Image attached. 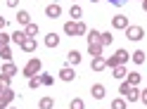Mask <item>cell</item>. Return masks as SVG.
<instances>
[{"instance_id":"23","label":"cell","mask_w":147,"mask_h":109,"mask_svg":"<svg viewBox=\"0 0 147 109\" xmlns=\"http://www.w3.org/2000/svg\"><path fill=\"white\" fill-rule=\"evenodd\" d=\"M38 109H55V100L52 97H43L38 102Z\"/></svg>"},{"instance_id":"36","label":"cell","mask_w":147,"mask_h":109,"mask_svg":"<svg viewBox=\"0 0 147 109\" xmlns=\"http://www.w3.org/2000/svg\"><path fill=\"white\" fill-rule=\"evenodd\" d=\"M128 88H131V83H128V81H123V83L119 85V93H121V95H126V93H128Z\"/></svg>"},{"instance_id":"6","label":"cell","mask_w":147,"mask_h":109,"mask_svg":"<svg viewBox=\"0 0 147 109\" xmlns=\"http://www.w3.org/2000/svg\"><path fill=\"white\" fill-rule=\"evenodd\" d=\"M59 78L67 81V83H69V81H74V78H76V71H74V67H69V64L62 67V69H59Z\"/></svg>"},{"instance_id":"33","label":"cell","mask_w":147,"mask_h":109,"mask_svg":"<svg viewBox=\"0 0 147 109\" xmlns=\"http://www.w3.org/2000/svg\"><path fill=\"white\" fill-rule=\"evenodd\" d=\"M88 33V26L83 22H76V36H86Z\"/></svg>"},{"instance_id":"42","label":"cell","mask_w":147,"mask_h":109,"mask_svg":"<svg viewBox=\"0 0 147 109\" xmlns=\"http://www.w3.org/2000/svg\"><path fill=\"white\" fill-rule=\"evenodd\" d=\"M3 93H5V88H3V85H0V95H3Z\"/></svg>"},{"instance_id":"10","label":"cell","mask_w":147,"mask_h":109,"mask_svg":"<svg viewBox=\"0 0 147 109\" xmlns=\"http://www.w3.org/2000/svg\"><path fill=\"white\" fill-rule=\"evenodd\" d=\"M90 69H93V71H97V74H100V71H105V69H107L105 57H93V62H90Z\"/></svg>"},{"instance_id":"21","label":"cell","mask_w":147,"mask_h":109,"mask_svg":"<svg viewBox=\"0 0 147 109\" xmlns=\"http://www.w3.org/2000/svg\"><path fill=\"white\" fill-rule=\"evenodd\" d=\"M69 17H74V19H81V17H83V10H81V5H78V3H74V5H71Z\"/></svg>"},{"instance_id":"22","label":"cell","mask_w":147,"mask_h":109,"mask_svg":"<svg viewBox=\"0 0 147 109\" xmlns=\"http://www.w3.org/2000/svg\"><path fill=\"white\" fill-rule=\"evenodd\" d=\"M131 59L135 62V64H145V59H147V57H145V52H142V50H135V52H131Z\"/></svg>"},{"instance_id":"12","label":"cell","mask_w":147,"mask_h":109,"mask_svg":"<svg viewBox=\"0 0 147 109\" xmlns=\"http://www.w3.org/2000/svg\"><path fill=\"white\" fill-rule=\"evenodd\" d=\"M123 97H126V102H138V100H140V90H138L135 85H131V88H128V93H126Z\"/></svg>"},{"instance_id":"41","label":"cell","mask_w":147,"mask_h":109,"mask_svg":"<svg viewBox=\"0 0 147 109\" xmlns=\"http://www.w3.org/2000/svg\"><path fill=\"white\" fill-rule=\"evenodd\" d=\"M142 12H147V0H142Z\"/></svg>"},{"instance_id":"43","label":"cell","mask_w":147,"mask_h":109,"mask_svg":"<svg viewBox=\"0 0 147 109\" xmlns=\"http://www.w3.org/2000/svg\"><path fill=\"white\" fill-rule=\"evenodd\" d=\"M90 3H100V0H90Z\"/></svg>"},{"instance_id":"30","label":"cell","mask_w":147,"mask_h":109,"mask_svg":"<svg viewBox=\"0 0 147 109\" xmlns=\"http://www.w3.org/2000/svg\"><path fill=\"white\" fill-rule=\"evenodd\" d=\"M40 85H43V83H40V74L33 76V78H29V88H31V90H38Z\"/></svg>"},{"instance_id":"29","label":"cell","mask_w":147,"mask_h":109,"mask_svg":"<svg viewBox=\"0 0 147 109\" xmlns=\"http://www.w3.org/2000/svg\"><path fill=\"white\" fill-rule=\"evenodd\" d=\"M100 43H102V45H112V43H114L112 31H105V33H102V38H100Z\"/></svg>"},{"instance_id":"1","label":"cell","mask_w":147,"mask_h":109,"mask_svg":"<svg viewBox=\"0 0 147 109\" xmlns=\"http://www.w3.org/2000/svg\"><path fill=\"white\" fill-rule=\"evenodd\" d=\"M40 69H43L40 59H38V57H31L29 62H26V67L22 69V74H24L26 78H33V76H38V74H40Z\"/></svg>"},{"instance_id":"19","label":"cell","mask_w":147,"mask_h":109,"mask_svg":"<svg viewBox=\"0 0 147 109\" xmlns=\"http://www.w3.org/2000/svg\"><path fill=\"white\" fill-rule=\"evenodd\" d=\"M24 33H26V38H36V36H38V24L31 22V24L24 29Z\"/></svg>"},{"instance_id":"24","label":"cell","mask_w":147,"mask_h":109,"mask_svg":"<svg viewBox=\"0 0 147 109\" xmlns=\"http://www.w3.org/2000/svg\"><path fill=\"white\" fill-rule=\"evenodd\" d=\"M64 33H67V36H71V38L76 36V22H74V19L64 24Z\"/></svg>"},{"instance_id":"11","label":"cell","mask_w":147,"mask_h":109,"mask_svg":"<svg viewBox=\"0 0 147 109\" xmlns=\"http://www.w3.org/2000/svg\"><path fill=\"white\" fill-rule=\"evenodd\" d=\"M36 48H38V43H36V38H26V40L22 43V50H24L26 54H33V52H36Z\"/></svg>"},{"instance_id":"4","label":"cell","mask_w":147,"mask_h":109,"mask_svg":"<svg viewBox=\"0 0 147 109\" xmlns=\"http://www.w3.org/2000/svg\"><path fill=\"white\" fill-rule=\"evenodd\" d=\"M12 100H14V90H12V88H7L5 93L0 95V109H7V107H10V102H12Z\"/></svg>"},{"instance_id":"34","label":"cell","mask_w":147,"mask_h":109,"mask_svg":"<svg viewBox=\"0 0 147 109\" xmlns=\"http://www.w3.org/2000/svg\"><path fill=\"white\" fill-rule=\"evenodd\" d=\"M52 81H55V78H52L50 74H40V83H43V85H52Z\"/></svg>"},{"instance_id":"31","label":"cell","mask_w":147,"mask_h":109,"mask_svg":"<svg viewBox=\"0 0 147 109\" xmlns=\"http://www.w3.org/2000/svg\"><path fill=\"white\" fill-rule=\"evenodd\" d=\"M116 57L121 59V64H126V62L131 59V52H128V50H116Z\"/></svg>"},{"instance_id":"14","label":"cell","mask_w":147,"mask_h":109,"mask_svg":"<svg viewBox=\"0 0 147 109\" xmlns=\"http://www.w3.org/2000/svg\"><path fill=\"white\" fill-rule=\"evenodd\" d=\"M17 22H19L22 26H29L31 24V14L26 12V10H19V12H17Z\"/></svg>"},{"instance_id":"15","label":"cell","mask_w":147,"mask_h":109,"mask_svg":"<svg viewBox=\"0 0 147 109\" xmlns=\"http://www.w3.org/2000/svg\"><path fill=\"white\" fill-rule=\"evenodd\" d=\"M90 95H93L95 100H102V97H105V85H102V83H95L93 88H90Z\"/></svg>"},{"instance_id":"8","label":"cell","mask_w":147,"mask_h":109,"mask_svg":"<svg viewBox=\"0 0 147 109\" xmlns=\"http://www.w3.org/2000/svg\"><path fill=\"white\" fill-rule=\"evenodd\" d=\"M102 50H105L102 43H88V54L90 57H102Z\"/></svg>"},{"instance_id":"32","label":"cell","mask_w":147,"mask_h":109,"mask_svg":"<svg viewBox=\"0 0 147 109\" xmlns=\"http://www.w3.org/2000/svg\"><path fill=\"white\" fill-rule=\"evenodd\" d=\"M10 43H12V33H3L0 31V45L5 48V45H10Z\"/></svg>"},{"instance_id":"13","label":"cell","mask_w":147,"mask_h":109,"mask_svg":"<svg viewBox=\"0 0 147 109\" xmlns=\"http://www.w3.org/2000/svg\"><path fill=\"white\" fill-rule=\"evenodd\" d=\"M112 76H114V78H119V81H123V78L128 76L126 64H119V67H114V69H112Z\"/></svg>"},{"instance_id":"45","label":"cell","mask_w":147,"mask_h":109,"mask_svg":"<svg viewBox=\"0 0 147 109\" xmlns=\"http://www.w3.org/2000/svg\"><path fill=\"white\" fill-rule=\"evenodd\" d=\"M71 3H78V0H71Z\"/></svg>"},{"instance_id":"5","label":"cell","mask_w":147,"mask_h":109,"mask_svg":"<svg viewBox=\"0 0 147 109\" xmlns=\"http://www.w3.org/2000/svg\"><path fill=\"white\" fill-rule=\"evenodd\" d=\"M0 74H5V76L14 78L17 74H19V69H17V64H14V62H5V64H3V69H0Z\"/></svg>"},{"instance_id":"35","label":"cell","mask_w":147,"mask_h":109,"mask_svg":"<svg viewBox=\"0 0 147 109\" xmlns=\"http://www.w3.org/2000/svg\"><path fill=\"white\" fill-rule=\"evenodd\" d=\"M10 81H12L10 76H5V74H0V85H3L5 90H7V88H10Z\"/></svg>"},{"instance_id":"18","label":"cell","mask_w":147,"mask_h":109,"mask_svg":"<svg viewBox=\"0 0 147 109\" xmlns=\"http://www.w3.org/2000/svg\"><path fill=\"white\" fill-rule=\"evenodd\" d=\"M86 38H88V43H100V38H102V33H100L97 29H90V31L86 33Z\"/></svg>"},{"instance_id":"9","label":"cell","mask_w":147,"mask_h":109,"mask_svg":"<svg viewBox=\"0 0 147 109\" xmlns=\"http://www.w3.org/2000/svg\"><path fill=\"white\" fill-rule=\"evenodd\" d=\"M62 14V7L55 3V5H48L45 7V17H48V19H57V17Z\"/></svg>"},{"instance_id":"38","label":"cell","mask_w":147,"mask_h":109,"mask_svg":"<svg viewBox=\"0 0 147 109\" xmlns=\"http://www.w3.org/2000/svg\"><path fill=\"white\" fill-rule=\"evenodd\" d=\"M17 5H19V0H7V7H12V10H14Z\"/></svg>"},{"instance_id":"25","label":"cell","mask_w":147,"mask_h":109,"mask_svg":"<svg viewBox=\"0 0 147 109\" xmlns=\"http://www.w3.org/2000/svg\"><path fill=\"white\" fill-rule=\"evenodd\" d=\"M24 40H26V33H24V31H14V33H12V43H14V45H22Z\"/></svg>"},{"instance_id":"39","label":"cell","mask_w":147,"mask_h":109,"mask_svg":"<svg viewBox=\"0 0 147 109\" xmlns=\"http://www.w3.org/2000/svg\"><path fill=\"white\" fill-rule=\"evenodd\" d=\"M109 3H112V5H116V7H121V5L126 3V0H109Z\"/></svg>"},{"instance_id":"47","label":"cell","mask_w":147,"mask_h":109,"mask_svg":"<svg viewBox=\"0 0 147 109\" xmlns=\"http://www.w3.org/2000/svg\"><path fill=\"white\" fill-rule=\"evenodd\" d=\"M140 3H142V0H140Z\"/></svg>"},{"instance_id":"2","label":"cell","mask_w":147,"mask_h":109,"mask_svg":"<svg viewBox=\"0 0 147 109\" xmlns=\"http://www.w3.org/2000/svg\"><path fill=\"white\" fill-rule=\"evenodd\" d=\"M142 36H145V29H142V26H128V29H126V38L133 40V43L142 40Z\"/></svg>"},{"instance_id":"44","label":"cell","mask_w":147,"mask_h":109,"mask_svg":"<svg viewBox=\"0 0 147 109\" xmlns=\"http://www.w3.org/2000/svg\"><path fill=\"white\" fill-rule=\"evenodd\" d=\"M7 109H17V107H7Z\"/></svg>"},{"instance_id":"26","label":"cell","mask_w":147,"mask_h":109,"mask_svg":"<svg viewBox=\"0 0 147 109\" xmlns=\"http://www.w3.org/2000/svg\"><path fill=\"white\" fill-rule=\"evenodd\" d=\"M69 109H86V102L81 97H74L71 102H69Z\"/></svg>"},{"instance_id":"17","label":"cell","mask_w":147,"mask_h":109,"mask_svg":"<svg viewBox=\"0 0 147 109\" xmlns=\"http://www.w3.org/2000/svg\"><path fill=\"white\" fill-rule=\"evenodd\" d=\"M126 81H128L131 85H135V88H138V85H140V81H142V76L138 74V71H131V74L126 76Z\"/></svg>"},{"instance_id":"3","label":"cell","mask_w":147,"mask_h":109,"mask_svg":"<svg viewBox=\"0 0 147 109\" xmlns=\"http://www.w3.org/2000/svg\"><path fill=\"white\" fill-rule=\"evenodd\" d=\"M112 26H114V29H119V31H126L131 24H128V17H123V14H116L114 19H112Z\"/></svg>"},{"instance_id":"7","label":"cell","mask_w":147,"mask_h":109,"mask_svg":"<svg viewBox=\"0 0 147 109\" xmlns=\"http://www.w3.org/2000/svg\"><path fill=\"white\" fill-rule=\"evenodd\" d=\"M67 64L69 67H78L81 64V52L78 50H69L67 52Z\"/></svg>"},{"instance_id":"16","label":"cell","mask_w":147,"mask_h":109,"mask_svg":"<svg viewBox=\"0 0 147 109\" xmlns=\"http://www.w3.org/2000/svg\"><path fill=\"white\" fill-rule=\"evenodd\" d=\"M45 45H48V48H57V45H59V36L57 33H48V36H45Z\"/></svg>"},{"instance_id":"28","label":"cell","mask_w":147,"mask_h":109,"mask_svg":"<svg viewBox=\"0 0 147 109\" xmlns=\"http://www.w3.org/2000/svg\"><path fill=\"white\" fill-rule=\"evenodd\" d=\"M105 62H107V67H109V69H114V67H119V64H121V59H119V57H116V52L112 54V57H107Z\"/></svg>"},{"instance_id":"37","label":"cell","mask_w":147,"mask_h":109,"mask_svg":"<svg viewBox=\"0 0 147 109\" xmlns=\"http://www.w3.org/2000/svg\"><path fill=\"white\" fill-rule=\"evenodd\" d=\"M140 102L147 104V90H140Z\"/></svg>"},{"instance_id":"46","label":"cell","mask_w":147,"mask_h":109,"mask_svg":"<svg viewBox=\"0 0 147 109\" xmlns=\"http://www.w3.org/2000/svg\"><path fill=\"white\" fill-rule=\"evenodd\" d=\"M0 48H3V45H0Z\"/></svg>"},{"instance_id":"40","label":"cell","mask_w":147,"mask_h":109,"mask_svg":"<svg viewBox=\"0 0 147 109\" xmlns=\"http://www.w3.org/2000/svg\"><path fill=\"white\" fill-rule=\"evenodd\" d=\"M5 26H7V19H5V17H0V31H3Z\"/></svg>"},{"instance_id":"27","label":"cell","mask_w":147,"mask_h":109,"mask_svg":"<svg viewBox=\"0 0 147 109\" xmlns=\"http://www.w3.org/2000/svg\"><path fill=\"white\" fill-rule=\"evenodd\" d=\"M112 109H128V104H126V97H116L114 102H112Z\"/></svg>"},{"instance_id":"20","label":"cell","mask_w":147,"mask_h":109,"mask_svg":"<svg viewBox=\"0 0 147 109\" xmlns=\"http://www.w3.org/2000/svg\"><path fill=\"white\" fill-rule=\"evenodd\" d=\"M0 59H3V62H12V48H10V45L0 48Z\"/></svg>"}]
</instances>
